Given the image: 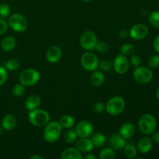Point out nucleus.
I'll use <instances>...</instances> for the list:
<instances>
[{
    "instance_id": "nucleus-1",
    "label": "nucleus",
    "mask_w": 159,
    "mask_h": 159,
    "mask_svg": "<svg viewBox=\"0 0 159 159\" xmlns=\"http://www.w3.org/2000/svg\"><path fill=\"white\" fill-rule=\"evenodd\" d=\"M62 127L59 121H49L45 125L43 138L48 143H54L60 138Z\"/></svg>"
},
{
    "instance_id": "nucleus-2",
    "label": "nucleus",
    "mask_w": 159,
    "mask_h": 159,
    "mask_svg": "<svg viewBox=\"0 0 159 159\" xmlns=\"http://www.w3.org/2000/svg\"><path fill=\"white\" fill-rule=\"evenodd\" d=\"M125 100L121 96H113L105 105V110L111 116H118L125 109Z\"/></svg>"
},
{
    "instance_id": "nucleus-3",
    "label": "nucleus",
    "mask_w": 159,
    "mask_h": 159,
    "mask_svg": "<svg viewBox=\"0 0 159 159\" xmlns=\"http://www.w3.org/2000/svg\"><path fill=\"white\" fill-rule=\"evenodd\" d=\"M157 122L155 116L150 113H145L138 120V128L144 134H152L155 130Z\"/></svg>"
},
{
    "instance_id": "nucleus-4",
    "label": "nucleus",
    "mask_w": 159,
    "mask_h": 159,
    "mask_svg": "<svg viewBox=\"0 0 159 159\" xmlns=\"http://www.w3.org/2000/svg\"><path fill=\"white\" fill-rule=\"evenodd\" d=\"M28 120L35 127H44L50 121V115L44 110H36L29 111Z\"/></svg>"
},
{
    "instance_id": "nucleus-5",
    "label": "nucleus",
    "mask_w": 159,
    "mask_h": 159,
    "mask_svg": "<svg viewBox=\"0 0 159 159\" xmlns=\"http://www.w3.org/2000/svg\"><path fill=\"white\" fill-rule=\"evenodd\" d=\"M40 75L38 71L34 68H26L20 72L19 79L24 86H33L39 82Z\"/></svg>"
},
{
    "instance_id": "nucleus-6",
    "label": "nucleus",
    "mask_w": 159,
    "mask_h": 159,
    "mask_svg": "<svg viewBox=\"0 0 159 159\" xmlns=\"http://www.w3.org/2000/svg\"><path fill=\"white\" fill-rule=\"evenodd\" d=\"M8 25L12 30L17 33H22L27 28V21L23 15L20 13H13L9 16Z\"/></svg>"
},
{
    "instance_id": "nucleus-7",
    "label": "nucleus",
    "mask_w": 159,
    "mask_h": 159,
    "mask_svg": "<svg viewBox=\"0 0 159 159\" xmlns=\"http://www.w3.org/2000/svg\"><path fill=\"white\" fill-rule=\"evenodd\" d=\"M80 61L82 68L88 71H94L99 68V61L97 56L89 51L82 54Z\"/></svg>"
},
{
    "instance_id": "nucleus-8",
    "label": "nucleus",
    "mask_w": 159,
    "mask_h": 159,
    "mask_svg": "<svg viewBox=\"0 0 159 159\" xmlns=\"http://www.w3.org/2000/svg\"><path fill=\"white\" fill-rule=\"evenodd\" d=\"M79 43L83 49L90 51L96 49L98 40L96 35L93 31L87 30L82 34L79 39Z\"/></svg>"
},
{
    "instance_id": "nucleus-9",
    "label": "nucleus",
    "mask_w": 159,
    "mask_h": 159,
    "mask_svg": "<svg viewBox=\"0 0 159 159\" xmlns=\"http://www.w3.org/2000/svg\"><path fill=\"white\" fill-rule=\"evenodd\" d=\"M134 79L139 83H149L153 79L154 75L152 70L144 66L136 67L133 72Z\"/></svg>"
},
{
    "instance_id": "nucleus-10",
    "label": "nucleus",
    "mask_w": 159,
    "mask_h": 159,
    "mask_svg": "<svg viewBox=\"0 0 159 159\" xmlns=\"http://www.w3.org/2000/svg\"><path fill=\"white\" fill-rule=\"evenodd\" d=\"M113 67L117 74H125L130 68V61L127 56L120 54L114 58Z\"/></svg>"
},
{
    "instance_id": "nucleus-11",
    "label": "nucleus",
    "mask_w": 159,
    "mask_h": 159,
    "mask_svg": "<svg viewBox=\"0 0 159 159\" xmlns=\"http://www.w3.org/2000/svg\"><path fill=\"white\" fill-rule=\"evenodd\" d=\"M75 131L79 138H89L93 133V125L88 120H82L77 124Z\"/></svg>"
},
{
    "instance_id": "nucleus-12",
    "label": "nucleus",
    "mask_w": 159,
    "mask_h": 159,
    "mask_svg": "<svg viewBox=\"0 0 159 159\" xmlns=\"http://www.w3.org/2000/svg\"><path fill=\"white\" fill-rule=\"evenodd\" d=\"M148 28L146 25L142 23L135 24L130 28L129 35L134 40H143L148 35Z\"/></svg>"
},
{
    "instance_id": "nucleus-13",
    "label": "nucleus",
    "mask_w": 159,
    "mask_h": 159,
    "mask_svg": "<svg viewBox=\"0 0 159 159\" xmlns=\"http://www.w3.org/2000/svg\"><path fill=\"white\" fill-rule=\"evenodd\" d=\"M62 56V51L57 46H52L48 50L46 53L47 61L50 63H57L61 60Z\"/></svg>"
},
{
    "instance_id": "nucleus-14",
    "label": "nucleus",
    "mask_w": 159,
    "mask_h": 159,
    "mask_svg": "<svg viewBox=\"0 0 159 159\" xmlns=\"http://www.w3.org/2000/svg\"><path fill=\"white\" fill-rule=\"evenodd\" d=\"M94 145L93 141L89 138H80L76 140V148L82 153H88L93 151Z\"/></svg>"
},
{
    "instance_id": "nucleus-15",
    "label": "nucleus",
    "mask_w": 159,
    "mask_h": 159,
    "mask_svg": "<svg viewBox=\"0 0 159 159\" xmlns=\"http://www.w3.org/2000/svg\"><path fill=\"white\" fill-rule=\"evenodd\" d=\"M126 144V140L120 134H114L110 139V145L113 150H122Z\"/></svg>"
},
{
    "instance_id": "nucleus-16",
    "label": "nucleus",
    "mask_w": 159,
    "mask_h": 159,
    "mask_svg": "<svg viewBox=\"0 0 159 159\" xmlns=\"http://www.w3.org/2000/svg\"><path fill=\"white\" fill-rule=\"evenodd\" d=\"M153 146V141L150 138L144 137L138 142V149L141 154H148L150 152Z\"/></svg>"
},
{
    "instance_id": "nucleus-17",
    "label": "nucleus",
    "mask_w": 159,
    "mask_h": 159,
    "mask_svg": "<svg viewBox=\"0 0 159 159\" xmlns=\"http://www.w3.org/2000/svg\"><path fill=\"white\" fill-rule=\"evenodd\" d=\"M135 127L131 123H126L120 127V134L125 140L130 139L135 134Z\"/></svg>"
},
{
    "instance_id": "nucleus-18",
    "label": "nucleus",
    "mask_w": 159,
    "mask_h": 159,
    "mask_svg": "<svg viewBox=\"0 0 159 159\" xmlns=\"http://www.w3.org/2000/svg\"><path fill=\"white\" fill-rule=\"evenodd\" d=\"M2 128L6 130H12L16 127L17 124V119L13 114L6 115L2 120Z\"/></svg>"
},
{
    "instance_id": "nucleus-19",
    "label": "nucleus",
    "mask_w": 159,
    "mask_h": 159,
    "mask_svg": "<svg viewBox=\"0 0 159 159\" xmlns=\"http://www.w3.org/2000/svg\"><path fill=\"white\" fill-rule=\"evenodd\" d=\"M41 102L40 96L37 95H31L26 99L25 102V107L27 110L31 111V110H36L38 108Z\"/></svg>"
},
{
    "instance_id": "nucleus-20",
    "label": "nucleus",
    "mask_w": 159,
    "mask_h": 159,
    "mask_svg": "<svg viewBox=\"0 0 159 159\" xmlns=\"http://www.w3.org/2000/svg\"><path fill=\"white\" fill-rule=\"evenodd\" d=\"M83 156L82 153L77 148H69L62 152L61 158V159H82Z\"/></svg>"
},
{
    "instance_id": "nucleus-21",
    "label": "nucleus",
    "mask_w": 159,
    "mask_h": 159,
    "mask_svg": "<svg viewBox=\"0 0 159 159\" xmlns=\"http://www.w3.org/2000/svg\"><path fill=\"white\" fill-rule=\"evenodd\" d=\"M105 81V76L102 71H94L90 77V82L92 85L96 87L101 86Z\"/></svg>"
},
{
    "instance_id": "nucleus-22",
    "label": "nucleus",
    "mask_w": 159,
    "mask_h": 159,
    "mask_svg": "<svg viewBox=\"0 0 159 159\" xmlns=\"http://www.w3.org/2000/svg\"><path fill=\"white\" fill-rule=\"evenodd\" d=\"M16 45V40L12 36H7L3 38L1 43L2 49L5 51H10L15 48Z\"/></svg>"
},
{
    "instance_id": "nucleus-23",
    "label": "nucleus",
    "mask_w": 159,
    "mask_h": 159,
    "mask_svg": "<svg viewBox=\"0 0 159 159\" xmlns=\"http://www.w3.org/2000/svg\"><path fill=\"white\" fill-rule=\"evenodd\" d=\"M124 155L127 158L133 159L135 158L138 155V149L134 144L129 143L126 144V145L124 148Z\"/></svg>"
},
{
    "instance_id": "nucleus-24",
    "label": "nucleus",
    "mask_w": 159,
    "mask_h": 159,
    "mask_svg": "<svg viewBox=\"0 0 159 159\" xmlns=\"http://www.w3.org/2000/svg\"><path fill=\"white\" fill-rule=\"evenodd\" d=\"M91 140L94 147L98 148L103 147L104 144H106V137L102 133L95 134L94 135H93Z\"/></svg>"
},
{
    "instance_id": "nucleus-25",
    "label": "nucleus",
    "mask_w": 159,
    "mask_h": 159,
    "mask_svg": "<svg viewBox=\"0 0 159 159\" xmlns=\"http://www.w3.org/2000/svg\"><path fill=\"white\" fill-rule=\"evenodd\" d=\"M60 124L62 127L66 129H70L75 125V119L69 115H64L61 117Z\"/></svg>"
},
{
    "instance_id": "nucleus-26",
    "label": "nucleus",
    "mask_w": 159,
    "mask_h": 159,
    "mask_svg": "<svg viewBox=\"0 0 159 159\" xmlns=\"http://www.w3.org/2000/svg\"><path fill=\"white\" fill-rule=\"evenodd\" d=\"M3 67L9 71H15L20 67V61L16 58H11L3 63Z\"/></svg>"
},
{
    "instance_id": "nucleus-27",
    "label": "nucleus",
    "mask_w": 159,
    "mask_h": 159,
    "mask_svg": "<svg viewBox=\"0 0 159 159\" xmlns=\"http://www.w3.org/2000/svg\"><path fill=\"white\" fill-rule=\"evenodd\" d=\"M77 138H78V135H77V133H76L75 130H72V129L71 128L65 132V136H64L65 141L67 144H73V143L76 141Z\"/></svg>"
},
{
    "instance_id": "nucleus-28",
    "label": "nucleus",
    "mask_w": 159,
    "mask_h": 159,
    "mask_svg": "<svg viewBox=\"0 0 159 159\" xmlns=\"http://www.w3.org/2000/svg\"><path fill=\"white\" fill-rule=\"evenodd\" d=\"M135 52V48L132 43H125L120 48V54L125 56H130Z\"/></svg>"
},
{
    "instance_id": "nucleus-29",
    "label": "nucleus",
    "mask_w": 159,
    "mask_h": 159,
    "mask_svg": "<svg viewBox=\"0 0 159 159\" xmlns=\"http://www.w3.org/2000/svg\"><path fill=\"white\" fill-rule=\"evenodd\" d=\"M99 158L101 159H114V150L112 148H107L102 149L99 154Z\"/></svg>"
},
{
    "instance_id": "nucleus-30",
    "label": "nucleus",
    "mask_w": 159,
    "mask_h": 159,
    "mask_svg": "<svg viewBox=\"0 0 159 159\" xmlns=\"http://www.w3.org/2000/svg\"><path fill=\"white\" fill-rule=\"evenodd\" d=\"M148 21L152 26L159 29V12L153 11L148 16Z\"/></svg>"
},
{
    "instance_id": "nucleus-31",
    "label": "nucleus",
    "mask_w": 159,
    "mask_h": 159,
    "mask_svg": "<svg viewBox=\"0 0 159 159\" xmlns=\"http://www.w3.org/2000/svg\"><path fill=\"white\" fill-rule=\"evenodd\" d=\"M25 93V86L21 83L16 84L12 88V94L16 97H21Z\"/></svg>"
},
{
    "instance_id": "nucleus-32",
    "label": "nucleus",
    "mask_w": 159,
    "mask_h": 159,
    "mask_svg": "<svg viewBox=\"0 0 159 159\" xmlns=\"http://www.w3.org/2000/svg\"><path fill=\"white\" fill-rule=\"evenodd\" d=\"M11 9L9 6L6 3L0 4V17L1 18H6L10 15Z\"/></svg>"
},
{
    "instance_id": "nucleus-33",
    "label": "nucleus",
    "mask_w": 159,
    "mask_h": 159,
    "mask_svg": "<svg viewBox=\"0 0 159 159\" xmlns=\"http://www.w3.org/2000/svg\"><path fill=\"white\" fill-rule=\"evenodd\" d=\"M99 54H107L109 51V45L108 43H106L104 41H99L98 42L96 46V49Z\"/></svg>"
},
{
    "instance_id": "nucleus-34",
    "label": "nucleus",
    "mask_w": 159,
    "mask_h": 159,
    "mask_svg": "<svg viewBox=\"0 0 159 159\" xmlns=\"http://www.w3.org/2000/svg\"><path fill=\"white\" fill-rule=\"evenodd\" d=\"M112 67H113V65H112L111 62L109 60H107V59L102 60V61L99 63V68H100L102 72H108L111 70Z\"/></svg>"
},
{
    "instance_id": "nucleus-35",
    "label": "nucleus",
    "mask_w": 159,
    "mask_h": 159,
    "mask_svg": "<svg viewBox=\"0 0 159 159\" xmlns=\"http://www.w3.org/2000/svg\"><path fill=\"white\" fill-rule=\"evenodd\" d=\"M148 65L151 68H157L159 67V55L155 54L151 56L148 61Z\"/></svg>"
},
{
    "instance_id": "nucleus-36",
    "label": "nucleus",
    "mask_w": 159,
    "mask_h": 159,
    "mask_svg": "<svg viewBox=\"0 0 159 159\" xmlns=\"http://www.w3.org/2000/svg\"><path fill=\"white\" fill-rule=\"evenodd\" d=\"M7 70L3 66H0V86L3 85L7 79Z\"/></svg>"
},
{
    "instance_id": "nucleus-37",
    "label": "nucleus",
    "mask_w": 159,
    "mask_h": 159,
    "mask_svg": "<svg viewBox=\"0 0 159 159\" xmlns=\"http://www.w3.org/2000/svg\"><path fill=\"white\" fill-rule=\"evenodd\" d=\"M93 109L95 113H102L105 110V105H104L102 102H96L93 104Z\"/></svg>"
},
{
    "instance_id": "nucleus-38",
    "label": "nucleus",
    "mask_w": 159,
    "mask_h": 159,
    "mask_svg": "<svg viewBox=\"0 0 159 159\" xmlns=\"http://www.w3.org/2000/svg\"><path fill=\"white\" fill-rule=\"evenodd\" d=\"M130 56H131V57H130V63L134 67L139 66L141 63V57H140L139 55L135 54H133Z\"/></svg>"
},
{
    "instance_id": "nucleus-39",
    "label": "nucleus",
    "mask_w": 159,
    "mask_h": 159,
    "mask_svg": "<svg viewBox=\"0 0 159 159\" xmlns=\"http://www.w3.org/2000/svg\"><path fill=\"white\" fill-rule=\"evenodd\" d=\"M8 26V23L2 18L0 19V35H2L7 31Z\"/></svg>"
},
{
    "instance_id": "nucleus-40",
    "label": "nucleus",
    "mask_w": 159,
    "mask_h": 159,
    "mask_svg": "<svg viewBox=\"0 0 159 159\" xmlns=\"http://www.w3.org/2000/svg\"><path fill=\"white\" fill-rule=\"evenodd\" d=\"M128 35H129V32L127 30H126L125 29H122L120 30V32H119L120 38L125 39L128 37Z\"/></svg>"
},
{
    "instance_id": "nucleus-41",
    "label": "nucleus",
    "mask_w": 159,
    "mask_h": 159,
    "mask_svg": "<svg viewBox=\"0 0 159 159\" xmlns=\"http://www.w3.org/2000/svg\"><path fill=\"white\" fill-rule=\"evenodd\" d=\"M153 48L155 51L159 54V35L155 39L153 43Z\"/></svg>"
},
{
    "instance_id": "nucleus-42",
    "label": "nucleus",
    "mask_w": 159,
    "mask_h": 159,
    "mask_svg": "<svg viewBox=\"0 0 159 159\" xmlns=\"http://www.w3.org/2000/svg\"><path fill=\"white\" fill-rule=\"evenodd\" d=\"M152 134V141H154V142L156 143V144H159V132L154 131Z\"/></svg>"
},
{
    "instance_id": "nucleus-43",
    "label": "nucleus",
    "mask_w": 159,
    "mask_h": 159,
    "mask_svg": "<svg viewBox=\"0 0 159 159\" xmlns=\"http://www.w3.org/2000/svg\"><path fill=\"white\" fill-rule=\"evenodd\" d=\"M82 158L85 159H96V157L95 155H92V154H89V155H86L85 156H84Z\"/></svg>"
},
{
    "instance_id": "nucleus-44",
    "label": "nucleus",
    "mask_w": 159,
    "mask_h": 159,
    "mask_svg": "<svg viewBox=\"0 0 159 159\" xmlns=\"http://www.w3.org/2000/svg\"><path fill=\"white\" fill-rule=\"evenodd\" d=\"M30 159H43V157L41 156V155H34L30 157Z\"/></svg>"
},
{
    "instance_id": "nucleus-45",
    "label": "nucleus",
    "mask_w": 159,
    "mask_h": 159,
    "mask_svg": "<svg viewBox=\"0 0 159 159\" xmlns=\"http://www.w3.org/2000/svg\"><path fill=\"white\" fill-rule=\"evenodd\" d=\"M156 96H157V98H158V100H159V87L158 89H157V90H156Z\"/></svg>"
},
{
    "instance_id": "nucleus-46",
    "label": "nucleus",
    "mask_w": 159,
    "mask_h": 159,
    "mask_svg": "<svg viewBox=\"0 0 159 159\" xmlns=\"http://www.w3.org/2000/svg\"><path fill=\"white\" fill-rule=\"evenodd\" d=\"M2 130H3L2 126V124H0V135H1L2 133Z\"/></svg>"
},
{
    "instance_id": "nucleus-47",
    "label": "nucleus",
    "mask_w": 159,
    "mask_h": 159,
    "mask_svg": "<svg viewBox=\"0 0 159 159\" xmlns=\"http://www.w3.org/2000/svg\"><path fill=\"white\" fill-rule=\"evenodd\" d=\"M83 2H91L92 0H82Z\"/></svg>"
},
{
    "instance_id": "nucleus-48",
    "label": "nucleus",
    "mask_w": 159,
    "mask_h": 159,
    "mask_svg": "<svg viewBox=\"0 0 159 159\" xmlns=\"http://www.w3.org/2000/svg\"><path fill=\"white\" fill-rule=\"evenodd\" d=\"M0 146H1V143H0Z\"/></svg>"
},
{
    "instance_id": "nucleus-49",
    "label": "nucleus",
    "mask_w": 159,
    "mask_h": 159,
    "mask_svg": "<svg viewBox=\"0 0 159 159\" xmlns=\"http://www.w3.org/2000/svg\"><path fill=\"white\" fill-rule=\"evenodd\" d=\"M158 116H159V112H158Z\"/></svg>"
}]
</instances>
